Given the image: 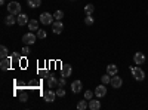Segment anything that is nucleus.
I'll return each instance as SVG.
<instances>
[{
  "label": "nucleus",
  "mask_w": 148,
  "mask_h": 110,
  "mask_svg": "<svg viewBox=\"0 0 148 110\" xmlns=\"http://www.w3.org/2000/svg\"><path fill=\"white\" fill-rule=\"evenodd\" d=\"M101 82H102L104 85L110 83V82H111V76L108 75V73H107V75H104V76H101Z\"/></svg>",
  "instance_id": "nucleus-25"
},
{
  "label": "nucleus",
  "mask_w": 148,
  "mask_h": 110,
  "mask_svg": "<svg viewBox=\"0 0 148 110\" xmlns=\"http://www.w3.org/2000/svg\"><path fill=\"white\" fill-rule=\"evenodd\" d=\"M10 58H12V61H19L21 59V55L18 52H14V54L10 55Z\"/></svg>",
  "instance_id": "nucleus-30"
},
{
  "label": "nucleus",
  "mask_w": 148,
  "mask_h": 110,
  "mask_svg": "<svg viewBox=\"0 0 148 110\" xmlns=\"http://www.w3.org/2000/svg\"><path fill=\"white\" fill-rule=\"evenodd\" d=\"M71 73H73L71 64H62V67H61V76L62 77H70Z\"/></svg>",
  "instance_id": "nucleus-7"
},
{
  "label": "nucleus",
  "mask_w": 148,
  "mask_h": 110,
  "mask_svg": "<svg viewBox=\"0 0 148 110\" xmlns=\"http://www.w3.org/2000/svg\"><path fill=\"white\" fill-rule=\"evenodd\" d=\"M147 14H148V10H147Z\"/></svg>",
  "instance_id": "nucleus-34"
},
{
  "label": "nucleus",
  "mask_w": 148,
  "mask_h": 110,
  "mask_svg": "<svg viewBox=\"0 0 148 110\" xmlns=\"http://www.w3.org/2000/svg\"><path fill=\"white\" fill-rule=\"evenodd\" d=\"M56 95H58V97H64V95H65V89L59 86V88L56 89Z\"/></svg>",
  "instance_id": "nucleus-29"
},
{
  "label": "nucleus",
  "mask_w": 148,
  "mask_h": 110,
  "mask_svg": "<svg viewBox=\"0 0 148 110\" xmlns=\"http://www.w3.org/2000/svg\"><path fill=\"white\" fill-rule=\"evenodd\" d=\"M56 92L55 91H52V89H47V91H45L43 92V98H45V101H47V103H52V101H55V98H56Z\"/></svg>",
  "instance_id": "nucleus-5"
},
{
  "label": "nucleus",
  "mask_w": 148,
  "mask_h": 110,
  "mask_svg": "<svg viewBox=\"0 0 148 110\" xmlns=\"http://www.w3.org/2000/svg\"><path fill=\"white\" fill-rule=\"evenodd\" d=\"M46 36H47V33L45 30H42V28L37 30V37H39V39H46Z\"/></svg>",
  "instance_id": "nucleus-24"
},
{
  "label": "nucleus",
  "mask_w": 148,
  "mask_h": 110,
  "mask_svg": "<svg viewBox=\"0 0 148 110\" xmlns=\"http://www.w3.org/2000/svg\"><path fill=\"white\" fill-rule=\"evenodd\" d=\"M93 10H95V6H93L92 3H89V5H86V6H84L86 15H92V14H93Z\"/></svg>",
  "instance_id": "nucleus-21"
},
{
  "label": "nucleus",
  "mask_w": 148,
  "mask_h": 110,
  "mask_svg": "<svg viewBox=\"0 0 148 110\" xmlns=\"http://www.w3.org/2000/svg\"><path fill=\"white\" fill-rule=\"evenodd\" d=\"M62 30H64V24L61 22V21H56V22H53V24H52V31H53L55 34L62 33Z\"/></svg>",
  "instance_id": "nucleus-11"
},
{
  "label": "nucleus",
  "mask_w": 148,
  "mask_h": 110,
  "mask_svg": "<svg viewBox=\"0 0 148 110\" xmlns=\"http://www.w3.org/2000/svg\"><path fill=\"white\" fill-rule=\"evenodd\" d=\"M0 5H5V0H0Z\"/></svg>",
  "instance_id": "nucleus-33"
},
{
  "label": "nucleus",
  "mask_w": 148,
  "mask_h": 110,
  "mask_svg": "<svg viewBox=\"0 0 148 110\" xmlns=\"http://www.w3.org/2000/svg\"><path fill=\"white\" fill-rule=\"evenodd\" d=\"M133 63L136 64V66L144 64V63H145V55H144L142 52H136V54L133 55Z\"/></svg>",
  "instance_id": "nucleus-8"
},
{
  "label": "nucleus",
  "mask_w": 148,
  "mask_h": 110,
  "mask_svg": "<svg viewBox=\"0 0 148 110\" xmlns=\"http://www.w3.org/2000/svg\"><path fill=\"white\" fill-rule=\"evenodd\" d=\"M36 39H37V36L33 34V31H30V33H27V34L22 36V42L25 43V45H34Z\"/></svg>",
  "instance_id": "nucleus-4"
},
{
  "label": "nucleus",
  "mask_w": 148,
  "mask_h": 110,
  "mask_svg": "<svg viewBox=\"0 0 148 110\" xmlns=\"http://www.w3.org/2000/svg\"><path fill=\"white\" fill-rule=\"evenodd\" d=\"M93 22H95V19H93L92 15H88V17L84 18V24H86V26H92Z\"/></svg>",
  "instance_id": "nucleus-26"
},
{
  "label": "nucleus",
  "mask_w": 148,
  "mask_h": 110,
  "mask_svg": "<svg viewBox=\"0 0 148 110\" xmlns=\"http://www.w3.org/2000/svg\"><path fill=\"white\" fill-rule=\"evenodd\" d=\"M82 88H83V83H82L80 80H74V82L71 83V91H73L74 94H79V92L82 91Z\"/></svg>",
  "instance_id": "nucleus-12"
},
{
  "label": "nucleus",
  "mask_w": 148,
  "mask_h": 110,
  "mask_svg": "<svg viewBox=\"0 0 148 110\" xmlns=\"http://www.w3.org/2000/svg\"><path fill=\"white\" fill-rule=\"evenodd\" d=\"M21 52H22L24 55H25V57H27V55H30V48H28V46H24Z\"/></svg>",
  "instance_id": "nucleus-31"
},
{
  "label": "nucleus",
  "mask_w": 148,
  "mask_h": 110,
  "mask_svg": "<svg viewBox=\"0 0 148 110\" xmlns=\"http://www.w3.org/2000/svg\"><path fill=\"white\" fill-rule=\"evenodd\" d=\"M53 15L49 14V12H43V14L40 15V22L45 24V26H51V24H53Z\"/></svg>",
  "instance_id": "nucleus-3"
},
{
  "label": "nucleus",
  "mask_w": 148,
  "mask_h": 110,
  "mask_svg": "<svg viewBox=\"0 0 148 110\" xmlns=\"http://www.w3.org/2000/svg\"><path fill=\"white\" fill-rule=\"evenodd\" d=\"M5 22L8 24V26H14V24H16V22H18L16 15H12V14H9V15L5 18Z\"/></svg>",
  "instance_id": "nucleus-17"
},
{
  "label": "nucleus",
  "mask_w": 148,
  "mask_h": 110,
  "mask_svg": "<svg viewBox=\"0 0 148 110\" xmlns=\"http://www.w3.org/2000/svg\"><path fill=\"white\" fill-rule=\"evenodd\" d=\"M0 57H2V58H6V57H9V51H8V48H6L5 45H2V46H0Z\"/></svg>",
  "instance_id": "nucleus-22"
},
{
  "label": "nucleus",
  "mask_w": 148,
  "mask_h": 110,
  "mask_svg": "<svg viewBox=\"0 0 148 110\" xmlns=\"http://www.w3.org/2000/svg\"><path fill=\"white\" fill-rule=\"evenodd\" d=\"M16 19H18V24H19V26H25V24L30 22L28 17H27L25 14H22V12H21L19 15H16Z\"/></svg>",
  "instance_id": "nucleus-13"
},
{
  "label": "nucleus",
  "mask_w": 148,
  "mask_h": 110,
  "mask_svg": "<svg viewBox=\"0 0 148 110\" xmlns=\"http://www.w3.org/2000/svg\"><path fill=\"white\" fill-rule=\"evenodd\" d=\"M65 79H67V77H62V76H61V79H58V85H59L61 88H64L65 85H67V80H65Z\"/></svg>",
  "instance_id": "nucleus-27"
},
{
  "label": "nucleus",
  "mask_w": 148,
  "mask_h": 110,
  "mask_svg": "<svg viewBox=\"0 0 148 110\" xmlns=\"http://www.w3.org/2000/svg\"><path fill=\"white\" fill-rule=\"evenodd\" d=\"M88 107H89V104L86 103V98H84V100H80V101L77 103V109H79V110H86Z\"/></svg>",
  "instance_id": "nucleus-20"
},
{
  "label": "nucleus",
  "mask_w": 148,
  "mask_h": 110,
  "mask_svg": "<svg viewBox=\"0 0 148 110\" xmlns=\"http://www.w3.org/2000/svg\"><path fill=\"white\" fill-rule=\"evenodd\" d=\"M93 94H95V92H92V91H86V92H84V98L88 100V101L92 100V98H93Z\"/></svg>",
  "instance_id": "nucleus-28"
},
{
  "label": "nucleus",
  "mask_w": 148,
  "mask_h": 110,
  "mask_svg": "<svg viewBox=\"0 0 148 110\" xmlns=\"http://www.w3.org/2000/svg\"><path fill=\"white\" fill-rule=\"evenodd\" d=\"M110 85L113 86L114 89H119V88H121V85H123V79L120 77V76H111V82H110Z\"/></svg>",
  "instance_id": "nucleus-6"
},
{
  "label": "nucleus",
  "mask_w": 148,
  "mask_h": 110,
  "mask_svg": "<svg viewBox=\"0 0 148 110\" xmlns=\"http://www.w3.org/2000/svg\"><path fill=\"white\" fill-rule=\"evenodd\" d=\"M95 95L98 97V98H102V97L107 95V88H105V85H104V83L99 85V86H96V89H95Z\"/></svg>",
  "instance_id": "nucleus-9"
},
{
  "label": "nucleus",
  "mask_w": 148,
  "mask_h": 110,
  "mask_svg": "<svg viewBox=\"0 0 148 110\" xmlns=\"http://www.w3.org/2000/svg\"><path fill=\"white\" fill-rule=\"evenodd\" d=\"M107 73H108L110 76H116L117 73H119V67L116 64H108L107 66Z\"/></svg>",
  "instance_id": "nucleus-14"
},
{
  "label": "nucleus",
  "mask_w": 148,
  "mask_h": 110,
  "mask_svg": "<svg viewBox=\"0 0 148 110\" xmlns=\"http://www.w3.org/2000/svg\"><path fill=\"white\" fill-rule=\"evenodd\" d=\"M53 18H55L56 21H61V19L64 18V12H62V10H56L55 14H53Z\"/></svg>",
  "instance_id": "nucleus-23"
},
{
  "label": "nucleus",
  "mask_w": 148,
  "mask_h": 110,
  "mask_svg": "<svg viewBox=\"0 0 148 110\" xmlns=\"http://www.w3.org/2000/svg\"><path fill=\"white\" fill-rule=\"evenodd\" d=\"M47 86H49V88H56V86H59V85H58V79H56L55 76H47Z\"/></svg>",
  "instance_id": "nucleus-16"
},
{
  "label": "nucleus",
  "mask_w": 148,
  "mask_h": 110,
  "mask_svg": "<svg viewBox=\"0 0 148 110\" xmlns=\"http://www.w3.org/2000/svg\"><path fill=\"white\" fill-rule=\"evenodd\" d=\"M130 73H132V76L135 80H138V82H142L145 79V71L139 67V66H133L130 67Z\"/></svg>",
  "instance_id": "nucleus-1"
},
{
  "label": "nucleus",
  "mask_w": 148,
  "mask_h": 110,
  "mask_svg": "<svg viewBox=\"0 0 148 110\" xmlns=\"http://www.w3.org/2000/svg\"><path fill=\"white\" fill-rule=\"evenodd\" d=\"M9 2H10V0H9Z\"/></svg>",
  "instance_id": "nucleus-35"
},
{
  "label": "nucleus",
  "mask_w": 148,
  "mask_h": 110,
  "mask_svg": "<svg viewBox=\"0 0 148 110\" xmlns=\"http://www.w3.org/2000/svg\"><path fill=\"white\" fill-rule=\"evenodd\" d=\"M27 26H28L30 31H37V30H39V21H37V19H31Z\"/></svg>",
  "instance_id": "nucleus-18"
},
{
  "label": "nucleus",
  "mask_w": 148,
  "mask_h": 110,
  "mask_svg": "<svg viewBox=\"0 0 148 110\" xmlns=\"http://www.w3.org/2000/svg\"><path fill=\"white\" fill-rule=\"evenodd\" d=\"M89 109L90 110H99L101 109V101L99 100H89Z\"/></svg>",
  "instance_id": "nucleus-15"
},
{
  "label": "nucleus",
  "mask_w": 148,
  "mask_h": 110,
  "mask_svg": "<svg viewBox=\"0 0 148 110\" xmlns=\"http://www.w3.org/2000/svg\"><path fill=\"white\" fill-rule=\"evenodd\" d=\"M19 98H21V101H27V95H25V94L22 92V94H21V97H19Z\"/></svg>",
  "instance_id": "nucleus-32"
},
{
  "label": "nucleus",
  "mask_w": 148,
  "mask_h": 110,
  "mask_svg": "<svg viewBox=\"0 0 148 110\" xmlns=\"http://www.w3.org/2000/svg\"><path fill=\"white\" fill-rule=\"evenodd\" d=\"M8 12L12 15H19L21 14V3L15 2V0H10L8 3Z\"/></svg>",
  "instance_id": "nucleus-2"
},
{
  "label": "nucleus",
  "mask_w": 148,
  "mask_h": 110,
  "mask_svg": "<svg viewBox=\"0 0 148 110\" xmlns=\"http://www.w3.org/2000/svg\"><path fill=\"white\" fill-rule=\"evenodd\" d=\"M10 66H12V58L10 57L2 58V61H0V67H2V70H9Z\"/></svg>",
  "instance_id": "nucleus-10"
},
{
  "label": "nucleus",
  "mask_w": 148,
  "mask_h": 110,
  "mask_svg": "<svg viewBox=\"0 0 148 110\" xmlns=\"http://www.w3.org/2000/svg\"><path fill=\"white\" fill-rule=\"evenodd\" d=\"M27 3H28V6L33 9V8H39V6L42 5V0H27Z\"/></svg>",
  "instance_id": "nucleus-19"
}]
</instances>
